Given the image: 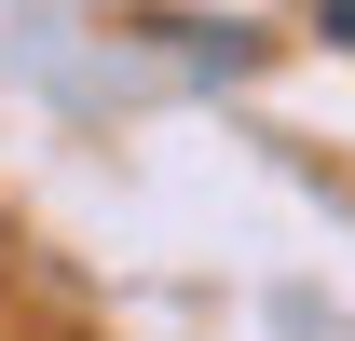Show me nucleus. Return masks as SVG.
<instances>
[{"mask_svg": "<svg viewBox=\"0 0 355 341\" xmlns=\"http://www.w3.org/2000/svg\"><path fill=\"white\" fill-rule=\"evenodd\" d=\"M328 28H342V42H355V0H342V14H328Z\"/></svg>", "mask_w": 355, "mask_h": 341, "instance_id": "f257e3e1", "label": "nucleus"}]
</instances>
